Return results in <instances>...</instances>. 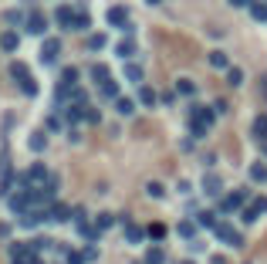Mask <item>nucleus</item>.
Returning <instances> with one entry per match:
<instances>
[{
  "label": "nucleus",
  "instance_id": "f257e3e1",
  "mask_svg": "<svg viewBox=\"0 0 267 264\" xmlns=\"http://www.w3.org/2000/svg\"><path fill=\"white\" fill-rule=\"evenodd\" d=\"M54 176H57V173H51L44 163H31L27 170L17 173V187L20 190H48Z\"/></svg>",
  "mask_w": 267,
  "mask_h": 264
},
{
  "label": "nucleus",
  "instance_id": "f03ea898",
  "mask_svg": "<svg viewBox=\"0 0 267 264\" xmlns=\"http://www.w3.org/2000/svg\"><path fill=\"white\" fill-rule=\"evenodd\" d=\"M250 200V190L240 187V190H230V193H223L220 200H216V210L220 213H237V210H244Z\"/></svg>",
  "mask_w": 267,
  "mask_h": 264
},
{
  "label": "nucleus",
  "instance_id": "7ed1b4c3",
  "mask_svg": "<svg viewBox=\"0 0 267 264\" xmlns=\"http://www.w3.org/2000/svg\"><path fill=\"white\" fill-rule=\"evenodd\" d=\"M105 20H108V27H118V31H125V34H135V24L129 20V7L125 3H115L105 10Z\"/></svg>",
  "mask_w": 267,
  "mask_h": 264
},
{
  "label": "nucleus",
  "instance_id": "20e7f679",
  "mask_svg": "<svg viewBox=\"0 0 267 264\" xmlns=\"http://www.w3.org/2000/svg\"><path fill=\"white\" fill-rule=\"evenodd\" d=\"M213 237H216L220 244H227V247H244V234H240L233 224H227V220H216V227H213Z\"/></svg>",
  "mask_w": 267,
  "mask_h": 264
},
{
  "label": "nucleus",
  "instance_id": "39448f33",
  "mask_svg": "<svg viewBox=\"0 0 267 264\" xmlns=\"http://www.w3.org/2000/svg\"><path fill=\"white\" fill-rule=\"evenodd\" d=\"M61 38H44V44H41V55H38V61L44 65V68H54L57 65V58H61Z\"/></svg>",
  "mask_w": 267,
  "mask_h": 264
},
{
  "label": "nucleus",
  "instance_id": "423d86ee",
  "mask_svg": "<svg viewBox=\"0 0 267 264\" xmlns=\"http://www.w3.org/2000/svg\"><path fill=\"white\" fill-rule=\"evenodd\" d=\"M112 55L122 58V61H132V58L139 55V38H135V34H125L122 41H115V44H112Z\"/></svg>",
  "mask_w": 267,
  "mask_h": 264
},
{
  "label": "nucleus",
  "instance_id": "0eeeda50",
  "mask_svg": "<svg viewBox=\"0 0 267 264\" xmlns=\"http://www.w3.org/2000/svg\"><path fill=\"white\" fill-rule=\"evenodd\" d=\"M24 31H27L31 38H44V34H48V17L31 7V10H27V20H24Z\"/></svg>",
  "mask_w": 267,
  "mask_h": 264
},
{
  "label": "nucleus",
  "instance_id": "6e6552de",
  "mask_svg": "<svg viewBox=\"0 0 267 264\" xmlns=\"http://www.w3.org/2000/svg\"><path fill=\"white\" fill-rule=\"evenodd\" d=\"M186 119H196V122H203V126H216L220 122V115H216V109L213 105H200V102H193V109H190V115Z\"/></svg>",
  "mask_w": 267,
  "mask_h": 264
},
{
  "label": "nucleus",
  "instance_id": "1a4fd4ad",
  "mask_svg": "<svg viewBox=\"0 0 267 264\" xmlns=\"http://www.w3.org/2000/svg\"><path fill=\"white\" fill-rule=\"evenodd\" d=\"M261 213H267V197H250V203L240 210V220L244 224H254Z\"/></svg>",
  "mask_w": 267,
  "mask_h": 264
},
{
  "label": "nucleus",
  "instance_id": "9d476101",
  "mask_svg": "<svg viewBox=\"0 0 267 264\" xmlns=\"http://www.w3.org/2000/svg\"><path fill=\"white\" fill-rule=\"evenodd\" d=\"M64 126H68V122H64V109H51V112L44 115V132H48V135H61Z\"/></svg>",
  "mask_w": 267,
  "mask_h": 264
},
{
  "label": "nucleus",
  "instance_id": "9b49d317",
  "mask_svg": "<svg viewBox=\"0 0 267 264\" xmlns=\"http://www.w3.org/2000/svg\"><path fill=\"white\" fill-rule=\"evenodd\" d=\"M54 24L61 31H71V27H75V7H71V3H57L54 7Z\"/></svg>",
  "mask_w": 267,
  "mask_h": 264
},
{
  "label": "nucleus",
  "instance_id": "f8f14e48",
  "mask_svg": "<svg viewBox=\"0 0 267 264\" xmlns=\"http://www.w3.org/2000/svg\"><path fill=\"white\" fill-rule=\"evenodd\" d=\"M122 71H125V81H132V85H142V81H146V65H142L139 58L125 61V65H122Z\"/></svg>",
  "mask_w": 267,
  "mask_h": 264
},
{
  "label": "nucleus",
  "instance_id": "ddd939ff",
  "mask_svg": "<svg viewBox=\"0 0 267 264\" xmlns=\"http://www.w3.org/2000/svg\"><path fill=\"white\" fill-rule=\"evenodd\" d=\"M135 102H139V105H146V109H153V105H159V95H156L153 85H146V81H142V85H135Z\"/></svg>",
  "mask_w": 267,
  "mask_h": 264
},
{
  "label": "nucleus",
  "instance_id": "4468645a",
  "mask_svg": "<svg viewBox=\"0 0 267 264\" xmlns=\"http://www.w3.org/2000/svg\"><path fill=\"white\" fill-rule=\"evenodd\" d=\"M203 193L220 200V193H223V176H220V173H207V176H203Z\"/></svg>",
  "mask_w": 267,
  "mask_h": 264
},
{
  "label": "nucleus",
  "instance_id": "2eb2a0df",
  "mask_svg": "<svg viewBox=\"0 0 267 264\" xmlns=\"http://www.w3.org/2000/svg\"><path fill=\"white\" fill-rule=\"evenodd\" d=\"M7 71H10V78H14L17 85H24V81H31V78H34L27 61H10V68H7Z\"/></svg>",
  "mask_w": 267,
  "mask_h": 264
},
{
  "label": "nucleus",
  "instance_id": "dca6fc26",
  "mask_svg": "<svg viewBox=\"0 0 267 264\" xmlns=\"http://www.w3.org/2000/svg\"><path fill=\"white\" fill-rule=\"evenodd\" d=\"M172 88H176L179 98H193V95H196V81H193L190 75H179L176 81H172Z\"/></svg>",
  "mask_w": 267,
  "mask_h": 264
},
{
  "label": "nucleus",
  "instance_id": "f3484780",
  "mask_svg": "<svg viewBox=\"0 0 267 264\" xmlns=\"http://www.w3.org/2000/svg\"><path fill=\"white\" fill-rule=\"evenodd\" d=\"M20 48V34L14 31V27H7L3 34H0V51H7V55H14Z\"/></svg>",
  "mask_w": 267,
  "mask_h": 264
},
{
  "label": "nucleus",
  "instance_id": "a211bd4d",
  "mask_svg": "<svg viewBox=\"0 0 267 264\" xmlns=\"http://www.w3.org/2000/svg\"><path fill=\"white\" fill-rule=\"evenodd\" d=\"M88 78H92L95 85H105V81H112V68H108V65H102V61H95V65L88 68Z\"/></svg>",
  "mask_w": 267,
  "mask_h": 264
},
{
  "label": "nucleus",
  "instance_id": "6ab92c4d",
  "mask_svg": "<svg viewBox=\"0 0 267 264\" xmlns=\"http://www.w3.org/2000/svg\"><path fill=\"white\" fill-rule=\"evenodd\" d=\"M27 149H31V152H44V149H48V132L34 129L31 135H27Z\"/></svg>",
  "mask_w": 267,
  "mask_h": 264
},
{
  "label": "nucleus",
  "instance_id": "aec40b11",
  "mask_svg": "<svg viewBox=\"0 0 267 264\" xmlns=\"http://www.w3.org/2000/svg\"><path fill=\"white\" fill-rule=\"evenodd\" d=\"M98 95H102V102H115V98H118V95H122V85H118V81H105V85H98Z\"/></svg>",
  "mask_w": 267,
  "mask_h": 264
},
{
  "label": "nucleus",
  "instance_id": "412c9836",
  "mask_svg": "<svg viewBox=\"0 0 267 264\" xmlns=\"http://www.w3.org/2000/svg\"><path fill=\"white\" fill-rule=\"evenodd\" d=\"M71 217H75V210H71V207H64V203H51V220H54V224H68Z\"/></svg>",
  "mask_w": 267,
  "mask_h": 264
},
{
  "label": "nucleus",
  "instance_id": "4be33fe9",
  "mask_svg": "<svg viewBox=\"0 0 267 264\" xmlns=\"http://www.w3.org/2000/svg\"><path fill=\"white\" fill-rule=\"evenodd\" d=\"M108 44V34H102V31H92L88 38H85V51H102Z\"/></svg>",
  "mask_w": 267,
  "mask_h": 264
},
{
  "label": "nucleus",
  "instance_id": "5701e85b",
  "mask_svg": "<svg viewBox=\"0 0 267 264\" xmlns=\"http://www.w3.org/2000/svg\"><path fill=\"white\" fill-rule=\"evenodd\" d=\"M196 230H200L196 220H179V224H176V234H179L183 241H196Z\"/></svg>",
  "mask_w": 267,
  "mask_h": 264
},
{
  "label": "nucleus",
  "instance_id": "b1692460",
  "mask_svg": "<svg viewBox=\"0 0 267 264\" xmlns=\"http://www.w3.org/2000/svg\"><path fill=\"white\" fill-rule=\"evenodd\" d=\"M250 139H257V142H264V139H267V112L254 119V126H250Z\"/></svg>",
  "mask_w": 267,
  "mask_h": 264
},
{
  "label": "nucleus",
  "instance_id": "393cba45",
  "mask_svg": "<svg viewBox=\"0 0 267 264\" xmlns=\"http://www.w3.org/2000/svg\"><path fill=\"white\" fill-rule=\"evenodd\" d=\"M149 234H146V227H139V224H125V241L129 244H142Z\"/></svg>",
  "mask_w": 267,
  "mask_h": 264
},
{
  "label": "nucleus",
  "instance_id": "a878e982",
  "mask_svg": "<svg viewBox=\"0 0 267 264\" xmlns=\"http://www.w3.org/2000/svg\"><path fill=\"white\" fill-rule=\"evenodd\" d=\"M24 20H27L24 7H10V10H3V24H7V27H17V24H24Z\"/></svg>",
  "mask_w": 267,
  "mask_h": 264
},
{
  "label": "nucleus",
  "instance_id": "bb28decb",
  "mask_svg": "<svg viewBox=\"0 0 267 264\" xmlns=\"http://www.w3.org/2000/svg\"><path fill=\"white\" fill-rule=\"evenodd\" d=\"M247 176H250V180H254V183H267V163H264V159H257V163H250Z\"/></svg>",
  "mask_w": 267,
  "mask_h": 264
},
{
  "label": "nucleus",
  "instance_id": "cd10ccee",
  "mask_svg": "<svg viewBox=\"0 0 267 264\" xmlns=\"http://www.w3.org/2000/svg\"><path fill=\"white\" fill-rule=\"evenodd\" d=\"M112 105H115V112L122 115V119H129V115L135 112V102H132V98H125V95H118V98H115Z\"/></svg>",
  "mask_w": 267,
  "mask_h": 264
},
{
  "label": "nucleus",
  "instance_id": "c85d7f7f",
  "mask_svg": "<svg viewBox=\"0 0 267 264\" xmlns=\"http://www.w3.org/2000/svg\"><path fill=\"white\" fill-rule=\"evenodd\" d=\"M88 27H92V14L85 7H75V27L71 31H88Z\"/></svg>",
  "mask_w": 267,
  "mask_h": 264
},
{
  "label": "nucleus",
  "instance_id": "c756f323",
  "mask_svg": "<svg viewBox=\"0 0 267 264\" xmlns=\"http://www.w3.org/2000/svg\"><path fill=\"white\" fill-rule=\"evenodd\" d=\"M207 61H210L213 71H227V68H230V58L223 55V51H210V58H207Z\"/></svg>",
  "mask_w": 267,
  "mask_h": 264
},
{
  "label": "nucleus",
  "instance_id": "7c9ffc66",
  "mask_svg": "<svg viewBox=\"0 0 267 264\" xmlns=\"http://www.w3.org/2000/svg\"><path fill=\"white\" fill-rule=\"evenodd\" d=\"M193 220H196V224L200 227H216V213H213V210H196V217H193Z\"/></svg>",
  "mask_w": 267,
  "mask_h": 264
},
{
  "label": "nucleus",
  "instance_id": "2f4dec72",
  "mask_svg": "<svg viewBox=\"0 0 267 264\" xmlns=\"http://www.w3.org/2000/svg\"><path fill=\"white\" fill-rule=\"evenodd\" d=\"M250 17L267 24V0H254V3H250Z\"/></svg>",
  "mask_w": 267,
  "mask_h": 264
},
{
  "label": "nucleus",
  "instance_id": "473e14b6",
  "mask_svg": "<svg viewBox=\"0 0 267 264\" xmlns=\"http://www.w3.org/2000/svg\"><path fill=\"white\" fill-rule=\"evenodd\" d=\"M186 132H190L193 139H203V135L210 132V126H203V122H196V119H186Z\"/></svg>",
  "mask_w": 267,
  "mask_h": 264
},
{
  "label": "nucleus",
  "instance_id": "72a5a7b5",
  "mask_svg": "<svg viewBox=\"0 0 267 264\" xmlns=\"http://www.w3.org/2000/svg\"><path fill=\"white\" fill-rule=\"evenodd\" d=\"M146 264H166V251L159 244H153L149 251H146Z\"/></svg>",
  "mask_w": 267,
  "mask_h": 264
},
{
  "label": "nucleus",
  "instance_id": "f704fd0d",
  "mask_svg": "<svg viewBox=\"0 0 267 264\" xmlns=\"http://www.w3.org/2000/svg\"><path fill=\"white\" fill-rule=\"evenodd\" d=\"M78 75H81V71H78L75 65H71V68H61L57 81H61V85H78Z\"/></svg>",
  "mask_w": 267,
  "mask_h": 264
},
{
  "label": "nucleus",
  "instance_id": "c9c22d12",
  "mask_svg": "<svg viewBox=\"0 0 267 264\" xmlns=\"http://www.w3.org/2000/svg\"><path fill=\"white\" fill-rule=\"evenodd\" d=\"M115 220H118V217H115V213H108V210H105V213H98V217H95V227H98V230H102V234H105L108 227H115Z\"/></svg>",
  "mask_w": 267,
  "mask_h": 264
},
{
  "label": "nucleus",
  "instance_id": "e433bc0d",
  "mask_svg": "<svg viewBox=\"0 0 267 264\" xmlns=\"http://www.w3.org/2000/svg\"><path fill=\"white\" fill-rule=\"evenodd\" d=\"M17 88H20V95H24V98H38V92H41L38 78H31V81H24V85H17Z\"/></svg>",
  "mask_w": 267,
  "mask_h": 264
},
{
  "label": "nucleus",
  "instance_id": "4c0bfd02",
  "mask_svg": "<svg viewBox=\"0 0 267 264\" xmlns=\"http://www.w3.org/2000/svg\"><path fill=\"white\" fill-rule=\"evenodd\" d=\"M27 244H31V251H34V254H41V251H48V247H54V241H51V237H31Z\"/></svg>",
  "mask_w": 267,
  "mask_h": 264
},
{
  "label": "nucleus",
  "instance_id": "58836bf2",
  "mask_svg": "<svg viewBox=\"0 0 267 264\" xmlns=\"http://www.w3.org/2000/svg\"><path fill=\"white\" fill-rule=\"evenodd\" d=\"M146 193H149L153 200H162V197H166V187H162L159 180H153V183H146Z\"/></svg>",
  "mask_w": 267,
  "mask_h": 264
},
{
  "label": "nucleus",
  "instance_id": "ea45409f",
  "mask_svg": "<svg viewBox=\"0 0 267 264\" xmlns=\"http://www.w3.org/2000/svg\"><path fill=\"white\" fill-rule=\"evenodd\" d=\"M227 85H230V88L244 85V71H240V68H227Z\"/></svg>",
  "mask_w": 267,
  "mask_h": 264
},
{
  "label": "nucleus",
  "instance_id": "a19ab883",
  "mask_svg": "<svg viewBox=\"0 0 267 264\" xmlns=\"http://www.w3.org/2000/svg\"><path fill=\"white\" fill-rule=\"evenodd\" d=\"M98 122H102V112L95 105H85V126H98Z\"/></svg>",
  "mask_w": 267,
  "mask_h": 264
},
{
  "label": "nucleus",
  "instance_id": "79ce46f5",
  "mask_svg": "<svg viewBox=\"0 0 267 264\" xmlns=\"http://www.w3.org/2000/svg\"><path fill=\"white\" fill-rule=\"evenodd\" d=\"M146 234H149L153 241H162V237H166V224H159V220H156V224L146 227Z\"/></svg>",
  "mask_w": 267,
  "mask_h": 264
},
{
  "label": "nucleus",
  "instance_id": "37998d69",
  "mask_svg": "<svg viewBox=\"0 0 267 264\" xmlns=\"http://www.w3.org/2000/svg\"><path fill=\"white\" fill-rule=\"evenodd\" d=\"M81 261H85V264H95V261H98V247L88 244L85 251H81Z\"/></svg>",
  "mask_w": 267,
  "mask_h": 264
},
{
  "label": "nucleus",
  "instance_id": "c03bdc74",
  "mask_svg": "<svg viewBox=\"0 0 267 264\" xmlns=\"http://www.w3.org/2000/svg\"><path fill=\"white\" fill-rule=\"evenodd\" d=\"M176 98H179V95H176V88H166V92L159 95V102H162L166 109H169V105H176Z\"/></svg>",
  "mask_w": 267,
  "mask_h": 264
},
{
  "label": "nucleus",
  "instance_id": "a18cd8bd",
  "mask_svg": "<svg viewBox=\"0 0 267 264\" xmlns=\"http://www.w3.org/2000/svg\"><path fill=\"white\" fill-rule=\"evenodd\" d=\"M213 109H216V115H227L230 112V105L223 102V98H216V102H213Z\"/></svg>",
  "mask_w": 267,
  "mask_h": 264
},
{
  "label": "nucleus",
  "instance_id": "49530a36",
  "mask_svg": "<svg viewBox=\"0 0 267 264\" xmlns=\"http://www.w3.org/2000/svg\"><path fill=\"white\" fill-rule=\"evenodd\" d=\"M230 7H240V10H250V3H254V0H227Z\"/></svg>",
  "mask_w": 267,
  "mask_h": 264
},
{
  "label": "nucleus",
  "instance_id": "de8ad7c7",
  "mask_svg": "<svg viewBox=\"0 0 267 264\" xmlns=\"http://www.w3.org/2000/svg\"><path fill=\"white\" fill-rule=\"evenodd\" d=\"M179 146H183V152H193V149H196V139H193V135H190V139H183Z\"/></svg>",
  "mask_w": 267,
  "mask_h": 264
},
{
  "label": "nucleus",
  "instance_id": "09e8293b",
  "mask_svg": "<svg viewBox=\"0 0 267 264\" xmlns=\"http://www.w3.org/2000/svg\"><path fill=\"white\" fill-rule=\"evenodd\" d=\"M68 264H85L81 261V251H71V254H68Z\"/></svg>",
  "mask_w": 267,
  "mask_h": 264
},
{
  "label": "nucleus",
  "instance_id": "8fccbe9b",
  "mask_svg": "<svg viewBox=\"0 0 267 264\" xmlns=\"http://www.w3.org/2000/svg\"><path fill=\"white\" fill-rule=\"evenodd\" d=\"M10 230H14V224H0V237H10Z\"/></svg>",
  "mask_w": 267,
  "mask_h": 264
},
{
  "label": "nucleus",
  "instance_id": "3c124183",
  "mask_svg": "<svg viewBox=\"0 0 267 264\" xmlns=\"http://www.w3.org/2000/svg\"><path fill=\"white\" fill-rule=\"evenodd\" d=\"M27 264H44V261H41V254H31V261Z\"/></svg>",
  "mask_w": 267,
  "mask_h": 264
},
{
  "label": "nucleus",
  "instance_id": "603ef678",
  "mask_svg": "<svg viewBox=\"0 0 267 264\" xmlns=\"http://www.w3.org/2000/svg\"><path fill=\"white\" fill-rule=\"evenodd\" d=\"M261 85H264V98H267V71L261 75Z\"/></svg>",
  "mask_w": 267,
  "mask_h": 264
},
{
  "label": "nucleus",
  "instance_id": "864d4df0",
  "mask_svg": "<svg viewBox=\"0 0 267 264\" xmlns=\"http://www.w3.org/2000/svg\"><path fill=\"white\" fill-rule=\"evenodd\" d=\"M261 152H264V156H267V139H264V142H261Z\"/></svg>",
  "mask_w": 267,
  "mask_h": 264
},
{
  "label": "nucleus",
  "instance_id": "5fc2aeb1",
  "mask_svg": "<svg viewBox=\"0 0 267 264\" xmlns=\"http://www.w3.org/2000/svg\"><path fill=\"white\" fill-rule=\"evenodd\" d=\"M146 3H162V0H146Z\"/></svg>",
  "mask_w": 267,
  "mask_h": 264
},
{
  "label": "nucleus",
  "instance_id": "6e6d98bb",
  "mask_svg": "<svg viewBox=\"0 0 267 264\" xmlns=\"http://www.w3.org/2000/svg\"><path fill=\"white\" fill-rule=\"evenodd\" d=\"M179 264H196V261H179Z\"/></svg>",
  "mask_w": 267,
  "mask_h": 264
},
{
  "label": "nucleus",
  "instance_id": "4d7b16f0",
  "mask_svg": "<svg viewBox=\"0 0 267 264\" xmlns=\"http://www.w3.org/2000/svg\"><path fill=\"white\" fill-rule=\"evenodd\" d=\"M135 264H146V261H135Z\"/></svg>",
  "mask_w": 267,
  "mask_h": 264
}]
</instances>
